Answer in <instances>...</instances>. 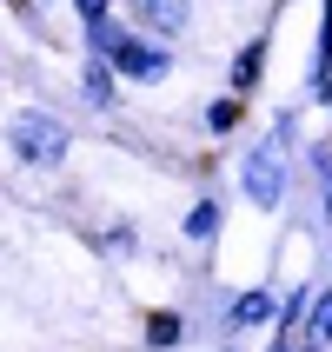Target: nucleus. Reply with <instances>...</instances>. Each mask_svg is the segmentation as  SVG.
I'll use <instances>...</instances> for the list:
<instances>
[{
    "mask_svg": "<svg viewBox=\"0 0 332 352\" xmlns=\"http://www.w3.org/2000/svg\"><path fill=\"white\" fill-rule=\"evenodd\" d=\"M7 146H14L20 166H34V173H54L60 160H67V146H74V133H67V120L47 113V107H20V113L7 120Z\"/></svg>",
    "mask_w": 332,
    "mask_h": 352,
    "instance_id": "f03ea898",
    "label": "nucleus"
},
{
    "mask_svg": "<svg viewBox=\"0 0 332 352\" xmlns=\"http://www.w3.org/2000/svg\"><path fill=\"white\" fill-rule=\"evenodd\" d=\"M293 352H326V346H313V339H306V346H293Z\"/></svg>",
    "mask_w": 332,
    "mask_h": 352,
    "instance_id": "a211bd4d",
    "label": "nucleus"
},
{
    "mask_svg": "<svg viewBox=\"0 0 332 352\" xmlns=\"http://www.w3.org/2000/svg\"><path fill=\"white\" fill-rule=\"evenodd\" d=\"M259 74H266V40H246V47L233 54V94L246 100L259 87Z\"/></svg>",
    "mask_w": 332,
    "mask_h": 352,
    "instance_id": "1a4fd4ad",
    "label": "nucleus"
},
{
    "mask_svg": "<svg viewBox=\"0 0 332 352\" xmlns=\"http://www.w3.org/2000/svg\"><path fill=\"white\" fill-rule=\"evenodd\" d=\"M306 333H313V346H332V286H313V306H306Z\"/></svg>",
    "mask_w": 332,
    "mask_h": 352,
    "instance_id": "f8f14e48",
    "label": "nucleus"
},
{
    "mask_svg": "<svg viewBox=\"0 0 332 352\" xmlns=\"http://www.w3.org/2000/svg\"><path fill=\"white\" fill-rule=\"evenodd\" d=\"M80 27H100V20H113V0H74Z\"/></svg>",
    "mask_w": 332,
    "mask_h": 352,
    "instance_id": "2eb2a0df",
    "label": "nucleus"
},
{
    "mask_svg": "<svg viewBox=\"0 0 332 352\" xmlns=\"http://www.w3.org/2000/svg\"><path fill=\"white\" fill-rule=\"evenodd\" d=\"M219 226H226V199H219V193H199V199H193V213L179 219V233L193 239V246L219 239Z\"/></svg>",
    "mask_w": 332,
    "mask_h": 352,
    "instance_id": "0eeeda50",
    "label": "nucleus"
},
{
    "mask_svg": "<svg viewBox=\"0 0 332 352\" xmlns=\"http://www.w3.org/2000/svg\"><path fill=\"white\" fill-rule=\"evenodd\" d=\"M14 14L27 20V27H40V0H14Z\"/></svg>",
    "mask_w": 332,
    "mask_h": 352,
    "instance_id": "f3484780",
    "label": "nucleus"
},
{
    "mask_svg": "<svg viewBox=\"0 0 332 352\" xmlns=\"http://www.w3.org/2000/svg\"><path fill=\"white\" fill-rule=\"evenodd\" d=\"M146 352H173V346H186V313L179 306H159V313H146Z\"/></svg>",
    "mask_w": 332,
    "mask_h": 352,
    "instance_id": "6e6552de",
    "label": "nucleus"
},
{
    "mask_svg": "<svg viewBox=\"0 0 332 352\" xmlns=\"http://www.w3.org/2000/svg\"><path fill=\"white\" fill-rule=\"evenodd\" d=\"M87 54H100L120 80H133V87H159V80L173 74V54H166V40L133 34L126 20H100V27H87Z\"/></svg>",
    "mask_w": 332,
    "mask_h": 352,
    "instance_id": "f257e3e1",
    "label": "nucleus"
},
{
    "mask_svg": "<svg viewBox=\"0 0 332 352\" xmlns=\"http://www.w3.org/2000/svg\"><path fill=\"white\" fill-rule=\"evenodd\" d=\"M306 166H313V186H319V213L332 219V140L306 146Z\"/></svg>",
    "mask_w": 332,
    "mask_h": 352,
    "instance_id": "9b49d317",
    "label": "nucleus"
},
{
    "mask_svg": "<svg viewBox=\"0 0 332 352\" xmlns=\"http://www.w3.org/2000/svg\"><path fill=\"white\" fill-rule=\"evenodd\" d=\"M286 153H279L273 140H259V146H246V160H239V193L253 199L259 213H279L286 206Z\"/></svg>",
    "mask_w": 332,
    "mask_h": 352,
    "instance_id": "7ed1b4c3",
    "label": "nucleus"
},
{
    "mask_svg": "<svg viewBox=\"0 0 332 352\" xmlns=\"http://www.w3.org/2000/svg\"><path fill=\"white\" fill-rule=\"evenodd\" d=\"M126 7H133V27H146L153 40L186 34V20H193V0H126Z\"/></svg>",
    "mask_w": 332,
    "mask_h": 352,
    "instance_id": "20e7f679",
    "label": "nucleus"
},
{
    "mask_svg": "<svg viewBox=\"0 0 332 352\" xmlns=\"http://www.w3.org/2000/svg\"><path fill=\"white\" fill-rule=\"evenodd\" d=\"M306 306H313V286H293V293L279 299V319H273V333H286V339H293L299 326H306Z\"/></svg>",
    "mask_w": 332,
    "mask_h": 352,
    "instance_id": "ddd939ff",
    "label": "nucleus"
},
{
    "mask_svg": "<svg viewBox=\"0 0 332 352\" xmlns=\"http://www.w3.org/2000/svg\"><path fill=\"white\" fill-rule=\"evenodd\" d=\"M80 100H87L93 113H113L120 107V74L100 54H87V67H80Z\"/></svg>",
    "mask_w": 332,
    "mask_h": 352,
    "instance_id": "423d86ee",
    "label": "nucleus"
},
{
    "mask_svg": "<svg viewBox=\"0 0 332 352\" xmlns=\"http://www.w3.org/2000/svg\"><path fill=\"white\" fill-rule=\"evenodd\" d=\"M100 246H107V253H113V259H133V253H140V233H133V226H126V219H120V226H113V233H107V239H100Z\"/></svg>",
    "mask_w": 332,
    "mask_h": 352,
    "instance_id": "4468645a",
    "label": "nucleus"
},
{
    "mask_svg": "<svg viewBox=\"0 0 332 352\" xmlns=\"http://www.w3.org/2000/svg\"><path fill=\"white\" fill-rule=\"evenodd\" d=\"M199 120H206V133L226 140L239 120H246V100H239V94H219V100H206V113H199Z\"/></svg>",
    "mask_w": 332,
    "mask_h": 352,
    "instance_id": "9d476101",
    "label": "nucleus"
},
{
    "mask_svg": "<svg viewBox=\"0 0 332 352\" xmlns=\"http://www.w3.org/2000/svg\"><path fill=\"white\" fill-rule=\"evenodd\" d=\"M266 140H273L279 153H286V146L299 140V120H293V113H279V120H273V133H266Z\"/></svg>",
    "mask_w": 332,
    "mask_h": 352,
    "instance_id": "dca6fc26",
    "label": "nucleus"
},
{
    "mask_svg": "<svg viewBox=\"0 0 332 352\" xmlns=\"http://www.w3.org/2000/svg\"><path fill=\"white\" fill-rule=\"evenodd\" d=\"M273 319H279L273 286H246V293L226 299V333H253V326H273Z\"/></svg>",
    "mask_w": 332,
    "mask_h": 352,
    "instance_id": "39448f33",
    "label": "nucleus"
}]
</instances>
